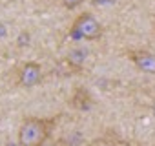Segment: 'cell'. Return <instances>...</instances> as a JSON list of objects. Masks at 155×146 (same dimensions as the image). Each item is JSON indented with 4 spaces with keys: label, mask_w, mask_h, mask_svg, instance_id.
I'll use <instances>...</instances> for the list:
<instances>
[{
    "label": "cell",
    "mask_w": 155,
    "mask_h": 146,
    "mask_svg": "<svg viewBox=\"0 0 155 146\" xmlns=\"http://www.w3.org/2000/svg\"><path fill=\"white\" fill-rule=\"evenodd\" d=\"M55 124H57V119L26 117L20 122L18 131H17L18 146H44Z\"/></svg>",
    "instance_id": "1"
},
{
    "label": "cell",
    "mask_w": 155,
    "mask_h": 146,
    "mask_svg": "<svg viewBox=\"0 0 155 146\" xmlns=\"http://www.w3.org/2000/svg\"><path fill=\"white\" fill-rule=\"evenodd\" d=\"M69 35L75 40H99L102 37V24L90 11L81 13L69 28Z\"/></svg>",
    "instance_id": "2"
},
{
    "label": "cell",
    "mask_w": 155,
    "mask_h": 146,
    "mask_svg": "<svg viewBox=\"0 0 155 146\" xmlns=\"http://www.w3.org/2000/svg\"><path fill=\"white\" fill-rule=\"evenodd\" d=\"M40 81H42V68H40L38 62L29 60L18 69V81H17L18 86H22V88H35L37 84H40Z\"/></svg>",
    "instance_id": "3"
},
{
    "label": "cell",
    "mask_w": 155,
    "mask_h": 146,
    "mask_svg": "<svg viewBox=\"0 0 155 146\" xmlns=\"http://www.w3.org/2000/svg\"><path fill=\"white\" fill-rule=\"evenodd\" d=\"M128 58L137 66V69H140L142 73L148 75H155V55L151 51L146 49H133L128 51Z\"/></svg>",
    "instance_id": "4"
},
{
    "label": "cell",
    "mask_w": 155,
    "mask_h": 146,
    "mask_svg": "<svg viewBox=\"0 0 155 146\" xmlns=\"http://www.w3.org/2000/svg\"><path fill=\"white\" fill-rule=\"evenodd\" d=\"M84 58H86V53L82 49H73L69 55H68V62L69 66H73L75 69H79L82 64H84Z\"/></svg>",
    "instance_id": "5"
},
{
    "label": "cell",
    "mask_w": 155,
    "mask_h": 146,
    "mask_svg": "<svg viewBox=\"0 0 155 146\" xmlns=\"http://www.w3.org/2000/svg\"><path fill=\"white\" fill-rule=\"evenodd\" d=\"M60 2H62V6H64L66 9L73 11V9H77V8H79V6L84 2V0H60Z\"/></svg>",
    "instance_id": "6"
},
{
    "label": "cell",
    "mask_w": 155,
    "mask_h": 146,
    "mask_svg": "<svg viewBox=\"0 0 155 146\" xmlns=\"http://www.w3.org/2000/svg\"><path fill=\"white\" fill-rule=\"evenodd\" d=\"M153 33H155V26H153Z\"/></svg>",
    "instance_id": "7"
}]
</instances>
